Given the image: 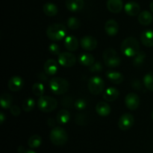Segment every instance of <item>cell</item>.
<instances>
[{
	"instance_id": "6da1fadb",
	"label": "cell",
	"mask_w": 153,
	"mask_h": 153,
	"mask_svg": "<svg viewBox=\"0 0 153 153\" xmlns=\"http://www.w3.org/2000/svg\"><path fill=\"white\" fill-rule=\"evenodd\" d=\"M121 52L126 57H134L140 52V43L133 37L124 39L121 43Z\"/></svg>"
},
{
	"instance_id": "7a4b0ae2",
	"label": "cell",
	"mask_w": 153,
	"mask_h": 153,
	"mask_svg": "<svg viewBox=\"0 0 153 153\" xmlns=\"http://www.w3.org/2000/svg\"><path fill=\"white\" fill-rule=\"evenodd\" d=\"M67 34L65 25L61 23H54L49 25L46 29L48 38L52 41H59L63 40Z\"/></svg>"
},
{
	"instance_id": "3957f363",
	"label": "cell",
	"mask_w": 153,
	"mask_h": 153,
	"mask_svg": "<svg viewBox=\"0 0 153 153\" xmlns=\"http://www.w3.org/2000/svg\"><path fill=\"white\" fill-rule=\"evenodd\" d=\"M49 88L55 95H62L65 94L70 88L69 82L61 77H54L49 81Z\"/></svg>"
},
{
	"instance_id": "277c9868",
	"label": "cell",
	"mask_w": 153,
	"mask_h": 153,
	"mask_svg": "<svg viewBox=\"0 0 153 153\" xmlns=\"http://www.w3.org/2000/svg\"><path fill=\"white\" fill-rule=\"evenodd\" d=\"M50 140L55 146H63L68 140V134L62 127H55L50 132Z\"/></svg>"
},
{
	"instance_id": "5b68a950",
	"label": "cell",
	"mask_w": 153,
	"mask_h": 153,
	"mask_svg": "<svg viewBox=\"0 0 153 153\" xmlns=\"http://www.w3.org/2000/svg\"><path fill=\"white\" fill-rule=\"evenodd\" d=\"M37 107L44 113H49L55 110L58 106L56 99L49 96H42L37 100Z\"/></svg>"
},
{
	"instance_id": "8992f818",
	"label": "cell",
	"mask_w": 153,
	"mask_h": 153,
	"mask_svg": "<svg viewBox=\"0 0 153 153\" xmlns=\"http://www.w3.org/2000/svg\"><path fill=\"white\" fill-rule=\"evenodd\" d=\"M102 58L105 64L111 68L119 67L121 63L118 53L115 49L112 48H108L104 51Z\"/></svg>"
},
{
	"instance_id": "52a82bcc",
	"label": "cell",
	"mask_w": 153,
	"mask_h": 153,
	"mask_svg": "<svg viewBox=\"0 0 153 153\" xmlns=\"http://www.w3.org/2000/svg\"><path fill=\"white\" fill-rule=\"evenodd\" d=\"M88 88L91 94L94 95H98L104 90L105 82L102 78L99 76H93L88 81Z\"/></svg>"
},
{
	"instance_id": "ba28073f",
	"label": "cell",
	"mask_w": 153,
	"mask_h": 153,
	"mask_svg": "<svg viewBox=\"0 0 153 153\" xmlns=\"http://www.w3.org/2000/svg\"><path fill=\"white\" fill-rule=\"evenodd\" d=\"M58 63L62 67H72L76 64V58L71 52H61L58 55Z\"/></svg>"
},
{
	"instance_id": "9c48e42d",
	"label": "cell",
	"mask_w": 153,
	"mask_h": 153,
	"mask_svg": "<svg viewBox=\"0 0 153 153\" xmlns=\"http://www.w3.org/2000/svg\"><path fill=\"white\" fill-rule=\"evenodd\" d=\"M134 118L132 114L126 113L123 114L118 120V127L122 131H127L133 126Z\"/></svg>"
},
{
	"instance_id": "30bf717a",
	"label": "cell",
	"mask_w": 153,
	"mask_h": 153,
	"mask_svg": "<svg viewBox=\"0 0 153 153\" xmlns=\"http://www.w3.org/2000/svg\"><path fill=\"white\" fill-rule=\"evenodd\" d=\"M125 104L127 108L131 111H134L138 108L140 105V98L137 94L129 93L125 97Z\"/></svg>"
},
{
	"instance_id": "8fae6325",
	"label": "cell",
	"mask_w": 153,
	"mask_h": 153,
	"mask_svg": "<svg viewBox=\"0 0 153 153\" xmlns=\"http://www.w3.org/2000/svg\"><path fill=\"white\" fill-rule=\"evenodd\" d=\"M80 44L82 49L86 51H93L97 48V40L92 36L87 35L82 37L80 40Z\"/></svg>"
},
{
	"instance_id": "7c38bea8",
	"label": "cell",
	"mask_w": 153,
	"mask_h": 153,
	"mask_svg": "<svg viewBox=\"0 0 153 153\" xmlns=\"http://www.w3.org/2000/svg\"><path fill=\"white\" fill-rule=\"evenodd\" d=\"M8 88L13 92H16L20 90L24 86V81L20 76H13L9 79L8 83Z\"/></svg>"
},
{
	"instance_id": "4fadbf2b",
	"label": "cell",
	"mask_w": 153,
	"mask_h": 153,
	"mask_svg": "<svg viewBox=\"0 0 153 153\" xmlns=\"http://www.w3.org/2000/svg\"><path fill=\"white\" fill-rule=\"evenodd\" d=\"M58 64L54 59H48L43 65V70L47 76H54L58 70Z\"/></svg>"
},
{
	"instance_id": "5bb4252c",
	"label": "cell",
	"mask_w": 153,
	"mask_h": 153,
	"mask_svg": "<svg viewBox=\"0 0 153 153\" xmlns=\"http://www.w3.org/2000/svg\"><path fill=\"white\" fill-rule=\"evenodd\" d=\"M126 13L130 16H135L140 13V7L135 1H128L124 6Z\"/></svg>"
},
{
	"instance_id": "9a60e30c",
	"label": "cell",
	"mask_w": 153,
	"mask_h": 153,
	"mask_svg": "<svg viewBox=\"0 0 153 153\" xmlns=\"http://www.w3.org/2000/svg\"><path fill=\"white\" fill-rule=\"evenodd\" d=\"M66 7L71 12H79L85 6L84 0H66Z\"/></svg>"
},
{
	"instance_id": "2e32d148",
	"label": "cell",
	"mask_w": 153,
	"mask_h": 153,
	"mask_svg": "<svg viewBox=\"0 0 153 153\" xmlns=\"http://www.w3.org/2000/svg\"><path fill=\"white\" fill-rule=\"evenodd\" d=\"M105 31L108 36H115L119 31V25L114 19H108L105 24Z\"/></svg>"
},
{
	"instance_id": "e0dca14e",
	"label": "cell",
	"mask_w": 153,
	"mask_h": 153,
	"mask_svg": "<svg viewBox=\"0 0 153 153\" xmlns=\"http://www.w3.org/2000/svg\"><path fill=\"white\" fill-rule=\"evenodd\" d=\"M106 6L111 13H118L123 8V2L122 0H108Z\"/></svg>"
},
{
	"instance_id": "ac0fdd59",
	"label": "cell",
	"mask_w": 153,
	"mask_h": 153,
	"mask_svg": "<svg viewBox=\"0 0 153 153\" xmlns=\"http://www.w3.org/2000/svg\"><path fill=\"white\" fill-rule=\"evenodd\" d=\"M64 46L70 52H74V51L77 50L78 47H79V41L74 36H67L64 39Z\"/></svg>"
},
{
	"instance_id": "d6986e66",
	"label": "cell",
	"mask_w": 153,
	"mask_h": 153,
	"mask_svg": "<svg viewBox=\"0 0 153 153\" xmlns=\"http://www.w3.org/2000/svg\"><path fill=\"white\" fill-rule=\"evenodd\" d=\"M107 79L112 83L115 85H119L121 84L124 80L123 75L119 72L113 71V70H108L105 73Z\"/></svg>"
},
{
	"instance_id": "ffe728a7",
	"label": "cell",
	"mask_w": 153,
	"mask_h": 153,
	"mask_svg": "<svg viewBox=\"0 0 153 153\" xmlns=\"http://www.w3.org/2000/svg\"><path fill=\"white\" fill-rule=\"evenodd\" d=\"M120 91L116 88L111 87L106 89L103 93V99L108 102L115 101L119 97Z\"/></svg>"
},
{
	"instance_id": "44dd1931",
	"label": "cell",
	"mask_w": 153,
	"mask_h": 153,
	"mask_svg": "<svg viewBox=\"0 0 153 153\" xmlns=\"http://www.w3.org/2000/svg\"><path fill=\"white\" fill-rule=\"evenodd\" d=\"M140 40L142 43L146 47L153 46V31L147 29L143 31L140 35Z\"/></svg>"
},
{
	"instance_id": "7402d4cb",
	"label": "cell",
	"mask_w": 153,
	"mask_h": 153,
	"mask_svg": "<svg viewBox=\"0 0 153 153\" xmlns=\"http://www.w3.org/2000/svg\"><path fill=\"white\" fill-rule=\"evenodd\" d=\"M110 105L105 102H100L96 105V111L100 116L107 117L111 113Z\"/></svg>"
},
{
	"instance_id": "603a6c76",
	"label": "cell",
	"mask_w": 153,
	"mask_h": 153,
	"mask_svg": "<svg viewBox=\"0 0 153 153\" xmlns=\"http://www.w3.org/2000/svg\"><path fill=\"white\" fill-rule=\"evenodd\" d=\"M138 22L142 25H149L152 22L153 16L152 14L148 10H143L140 12L137 16Z\"/></svg>"
},
{
	"instance_id": "cb8c5ba5",
	"label": "cell",
	"mask_w": 153,
	"mask_h": 153,
	"mask_svg": "<svg viewBox=\"0 0 153 153\" xmlns=\"http://www.w3.org/2000/svg\"><path fill=\"white\" fill-rule=\"evenodd\" d=\"M70 119V113L66 109H62L58 112L56 116L57 123L60 125H65Z\"/></svg>"
},
{
	"instance_id": "d4e9b609",
	"label": "cell",
	"mask_w": 153,
	"mask_h": 153,
	"mask_svg": "<svg viewBox=\"0 0 153 153\" xmlns=\"http://www.w3.org/2000/svg\"><path fill=\"white\" fill-rule=\"evenodd\" d=\"M43 11L46 16L52 17V16H55L58 13V7L53 3L47 2L43 4Z\"/></svg>"
},
{
	"instance_id": "484cf974",
	"label": "cell",
	"mask_w": 153,
	"mask_h": 153,
	"mask_svg": "<svg viewBox=\"0 0 153 153\" xmlns=\"http://www.w3.org/2000/svg\"><path fill=\"white\" fill-rule=\"evenodd\" d=\"M79 61L82 65L85 67H91L94 62V57L90 53H82L79 55Z\"/></svg>"
},
{
	"instance_id": "4316f807",
	"label": "cell",
	"mask_w": 153,
	"mask_h": 153,
	"mask_svg": "<svg viewBox=\"0 0 153 153\" xmlns=\"http://www.w3.org/2000/svg\"><path fill=\"white\" fill-rule=\"evenodd\" d=\"M12 102L13 99L12 97L7 93H4L1 94V99H0V103L2 108L8 109L12 106Z\"/></svg>"
},
{
	"instance_id": "83f0119b",
	"label": "cell",
	"mask_w": 153,
	"mask_h": 153,
	"mask_svg": "<svg viewBox=\"0 0 153 153\" xmlns=\"http://www.w3.org/2000/svg\"><path fill=\"white\" fill-rule=\"evenodd\" d=\"M42 143V138L38 134H34L29 137L28 140V145L31 149L38 148Z\"/></svg>"
},
{
	"instance_id": "f1b7e54d",
	"label": "cell",
	"mask_w": 153,
	"mask_h": 153,
	"mask_svg": "<svg viewBox=\"0 0 153 153\" xmlns=\"http://www.w3.org/2000/svg\"><path fill=\"white\" fill-rule=\"evenodd\" d=\"M22 109L25 112H30L35 107V101L32 98H27L22 102Z\"/></svg>"
},
{
	"instance_id": "f546056e",
	"label": "cell",
	"mask_w": 153,
	"mask_h": 153,
	"mask_svg": "<svg viewBox=\"0 0 153 153\" xmlns=\"http://www.w3.org/2000/svg\"><path fill=\"white\" fill-rule=\"evenodd\" d=\"M145 58H146V54L144 53V52L140 51L134 57V59H133V65H134V67H138L141 66L142 64L144 62Z\"/></svg>"
},
{
	"instance_id": "4dcf8cb0",
	"label": "cell",
	"mask_w": 153,
	"mask_h": 153,
	"mask_svg": "<svg viewBox=\"0 0 153 153\" xmlns=\"http://www.w3.org/2000/svg\"><path fill=\"white\" fill-rule=\"evenodd\" d=\"M44 86L42 83L40 82H36L32 86V93L36 96V97H42L44 94Z\"/></svg>"
},
{
	"instance_id": "1f68e13d",
	"label": "cell",
	"mask_w": 153,
	"mask_h": 153,
	"mask_svg": "<svg viewBox=\"0 0 153 153\" xmlns=\"http://www.w3.org/2000/svg\"><path fill=\"white\" fill-rule=\"evenodd\" d=\"M143 85L149 91L153 92V72L147 73L143 78Z\"/></svg>"
},
{
	"instance_id": "d6a6232c",
	"label": "cell",
	"mask_w": 153,
	"mask_h": 153,
	"mask_svg": "<svg viewBox=\"0 0 153 153\" xmlns=\"http://www.w3.org/2000/svg\"><path fill=\"white\" fill-rule=\"evenodd\" d=\"M67 26L71 30H76L80 27V20L76 17H70L67 20Z\"/></svg>"
},
{
	"instance_id": "836d02e7",
	"label": "cell",
	"mask_w": 153,
	"mask_h": 153,
	"mask_svg": "<svg viewBox=\"0 0 153 153\" xmlns=\"http://www.w3.org/2000/svg\"><path fill=\"white\" fill-rule=\"evenodd\" d=\"M102 65L99 61H96L94 62L91 67H89V71L91 73H100L102 70Z\"/></svg>"
},
{
	"instance_id": "e575fe53",
	"label": "cell",
	"mask_w": 153,
	"mask_h": 153,
	"mask_svg": "<svg viewBox=\"0 0 153 153\" xmlns=\"http://www.w3.org/2000/svg\"><path fill=\"white\" fill-rule=\"evenodd\" d=\"M49 52H50L52 55H59L61 54V49H60L59 46L56 43H52L49 45Z\"/></svg>"
},
{
	"instance_id": "d590c367",
	"label": "cell",
	"mask_w": 153,
	"mask_h": 153,
	"mask_svg": "<svg viewBox=\"0 0 153 153\" xmlns=\"http://www.w3.org/2000/svg\"><path fill=\"white\" fill-rule=\"evenodd\" d=\"M74 105H75V108H76L77 110L82 111V110H84V109L86 108L87 103H86V101H85V100H83V99H79V100H77L76 102H75Z\"/></svg>"
},
{
	"instance_id": "8d00e7d4",
	"label": "cell",
	"mask_w": 153,
	"mask_h": 153,
	"mask_svg": "<svg viewBox=\"0 0 153 153\" xmlns=\"http://www.w3.org/2000/svg\"><path fill=\"white\" fill-rule=\"evenodd\" d=\"M10 111L12 115H13L14 117H17L20 114L21 109L17 105H12L11 107L10 108Z\"/></svg>"
},
{
	"instance_id": "74e56055",
	"label": "cell",
	"mask_w": 153,
	"mask_h": 153,
	"mask_svg": "<svg viewBox=\"0 0 153 153\" xmlns=\"http://www.w3.org/2000/svg\"><path fill=\"white\" fill-rule=\"evenodd\" d=\"M47 123H48V125H49V126L53 127V126H55V121L54 120L52 117H51L47 120Z\"/></svg>"
},
{
	"instance_id": "f35d334b",
	"label": "cell",
	"mask_w": 153,
	"mask_h": 153,
	"mask_svg": "<svg viewBox=\"0 0 153 153\" xmlns=\"http://www.w3.org/2000/svg\"><path fill=\"white\" fill-rule=\"evenodd\" d=\"M4 120H5V116H4L3 112H1V114H0V123H1V124L4 123Z\"/></svg>"
},
{
	"instance_id": "ab89813d",
	"label": "cell",
	"mask_w": 153,
	"mask_h": 153,
	"mask_svg": "<svg viewBox=\"0 0 153 153\" xmlns=\"http://www.w3.org/2000/svg\"><path fill=\"white\" fill-rule=\"evenodd\" d=\"M17 151L19 153H24V152H25V148H24L22 146H19V147H18Z\"/></svg>"
},
{
	"instance_id": "60d3db41",
	"label": "cell",
	"mask_w": 153,
	"mask_h": 153,
	"mask_svg": "<svg viewBox=\"0 0 153 153\" xmlns=\"http://www.w3.org/2000/svg\"><path fill=\"white\" fill-rule=\"evenodd\" d=\"M24 153H36L34 150L32 149H28V150H26Z\"/></svg>"
},
{
	"instance_id": "b9f144b4",
	"label": "cell",
	"mask_w": 153,
	"mask_h": 153,
	"mask_svg": "<svg viewBox=\"0 0 153 153\" xmlns=\"http://www.w3.org/2000/svg\"><path fill=\"white\" fill-rule=\"evenodd\" d=\"M149 7H150L151 11H152V13H153V1L150 3V4H149Z\"/></svg>"
},
{
	"instance_id": "7bdbcfd3",
	"label": "cell",
	"mask_w": 153,
	"mask_h": 153,
	"mask_svg": "<svg viewBox=\"0 0 153 153\" xmlns=\"http://www.w3.org/2000/svg\"><path fill=\"white\" fill-rule=\"evenodd\" d=\"M152 120H153V111H152Z\"/></svg>"
}]
</instances>
